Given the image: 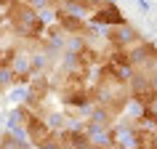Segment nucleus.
Listing matches in <instances>:
<instances>
[{"label": "nucleus", "mask_w": 157, "mask_h": 149, "mask_svg": "<svg viewBox=\"0 0 157 149\" xmlns=\"http://www.w3.org/2000/svg\"><path fill=\"white\" fill-rule=\"evenodd\" d=\"M24 136H27V141H29V147H35V149H56V128L45 120V117H40V115H32L29 120L24 123Z\"/></svg>", "instance_id": "f257e3e1"}, {"label": "nucleus", "mask_w": 157, "mask_h": 149, "mask_svg": "<svg viewBox=\"0 0 157 149\" xmlns=\"http://www.w3.org/2000/svg\"><path fill=\"white\" fill-rule=\"evenodd\" d=\"M120 21H125V16H123V11L117 8V3H112V0H104V6L91 13L93 27H112V24H120Z\"/></svg>", "instance_id": "7ed1b4c3"}, {"label": "nucleus", "mask_w": 157, "mask_h": 149, "mask_svg": "<svg viewBox=\"0 0 157 149\" xmlns=\"http://www.w3.org/2000/svg\"><path fill=\"white\" fill-rule=\"evenodd\" d=\"M107 40L109 45H117V48H133L141 40V32L128 21H120V24L107 27Z\"/></svg>", "instance_id": "f03ea898"}]
</instances>
